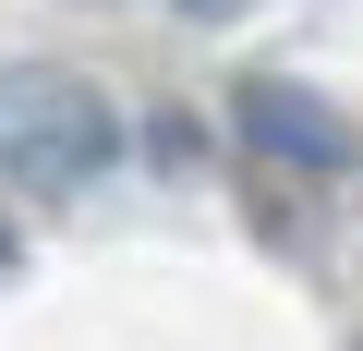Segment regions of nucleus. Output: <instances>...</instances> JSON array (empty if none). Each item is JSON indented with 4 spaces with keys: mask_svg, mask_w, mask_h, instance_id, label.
I'll return each mask as SVG.
<instances>
[{
    "mask_svg": "<svg viewBox=\"0 0 363 351\" xmlns=\"http://www.w3.org/2000/svg\"><path fill=\"white\" fill-rule=\"evenodd\" d=\"M182 13H194V25H218V13H242V0H182Z\"/></svg>",
    "mask_w": 363,
    "mask_h": 351,
    "instance_id": "7ed1b4c3",
    "label": "nucleus"
},
{
    "mask_svg": "<svg viewBox=\"0 0 363 351\" xmlns=\"http://www.w3.org/2000/svg\"><path fill=\"white\" fill-rule=\"evenodd\" d=\"M230 121H242V145L279 157V169H339V157H351L339 109L303 97V85H279V73H242V85H230Z\"/></svg>",
    "mask_w": 363,
    "mask_h": 351,
    "instance_id": "f03ea898",
    "label": "nucleus"
},
{
    "mask_svg": "<svg viewBox=\"0 0 363 351\" xmlns=\"http://www.w3.org/2000/svg\"><path fill=\"white\" fill-rule=\"evenodd\" d=\"M109 157H121V121H109V97L85 73H61V61L0 73V169L25 194H85Z\"/></svg>",
    "mask_w": 363,
    "mask_h": 351,
    "instance_id": "f257e3e1",
    "label": "nucleus"
}]
</instances>
